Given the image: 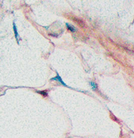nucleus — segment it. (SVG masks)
<instances>
[{
  "label": "nucleus",
  "mask_w": 134,
  "mask_h": 138,
  "mask_svg": "<svg viewBox=\"0 0 134 138\" xmlns=\"http://www.w3.org/2000/svg\"><path fill=\"white\" fill-rule=\"evenodd\" d=\"M13 30H14V34H15V37L17 40V42L18 44H19V34H18V31H17V27H16V25L15 23H13Z\"/></svg>",
  "instance_id": "nucleus-2"
},
{
  "label": "nucleus",
  "mask_w": 134,
  "mask_h": 138,
  "mask_svg": "<svg viewBox=\"0 0 134 138\" xmlns=\"http://www.w3.org/2000/svg\"><path fill=\"white\" fill-rule=\"evenodd\" d=\"M38 93H39V94L43 95V97H47L48 96V93L47 91H36Z\"/></svg>",
  "instance_id": "nucleus-5"
},
{
  "label": "nucleus",
  "mask_w": 134,
  "mask_h": 138,
  "mask_svg": "<svg viewBox=\"0 0 134 138\" xmlns=\"http://www.w3.org/2000/svg\"><path fill=\"white\" fill-rule=\"evenodd\" d=\"M51 81H57V82H60V84H62L63 86H66V87H68L67 85L64 82V81L62 80V78H60V74H58V73H56V77H55V78H52L51 79Z\"/></svg>",
  "instance_id": "nucleus-1"
},
{
  "label": "nucleus",
  "mask_w": 134,
  "mask_h": 138,
  "mask_svg": "<svg viewBox=\"0 0 134 138\" xmlns=\"http://www.w3.org/2000/svg\"><path fill=\"white\" fill-rule=\"evenodd\" d=\"M89 85H90L91 88L93 90H97V85H96V83L95 82H93V81L90 82H89Z\"/></svg>",
  "instance_id": "nucleus-4"
},
{
  "label": "nucleus",
  "mask_w": 134,
  "mask_h": 138,
  "mask_svg": "<svg viewBox=\"0 0 134 138\" xmlns=\"http://www.w3.org/2000/svg\"><path fill=\"white\" fill-rule=\"evenodd\" d=\"M66 26L71 32H75V31H76V29L75 28V26H73L72 25H70L69 23H66Z\"/></svg>",
  "instance_id": "nucleus-3"
}]
</instances>
